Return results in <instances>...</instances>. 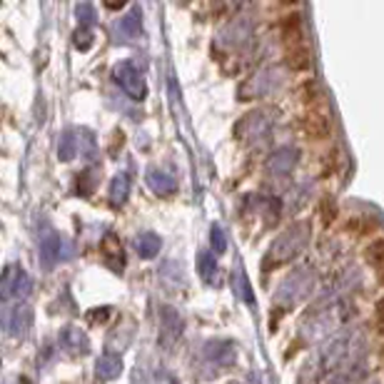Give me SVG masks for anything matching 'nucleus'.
I'll list each match as a JSON object with an SVG mask.
<instances>
[{
  "label": "nucleus",
  "instance_id": "1",
  "mask_svg": "<svg viewBox=\"0 0 384 384\" xmlns=\"http://www.w3.org/2000/svg\"><path fill=\"white\" fill-rule=\"evenodd\" d=\"M300 130L307 140L322 143V140H329V135H332V120L322 110H309V112L300 117Z\"/></svg>",
  "mask_w": 384,
  "mask_h": 384
},
{
  "label": "nucleus",
  "instance_id": "2",
  "mask_svg": "<svg viewBox=\"0 0 384 384\" xmlns=\"http://www.w3.org/2000/svg\"><path fill=\"white\" fill-rule=\"evenodd\" d=\"M285 65L292 73H307L312 68V53H309L307 45H292V48L285 50Z\"/></svg>",
  "mask_w": 384,
  "mask_h": 384
},
{
  "label": "nucleus",
  "instance_id": "3",
  "mask_svg": "<svg viewBox=\"0 0 384 384\" xmlns=\"http://www.w3.org/2000/svg\"><path fill=\"white\" fill-rule=\"evenodd\" d=\"M295 95H297V100H300L302 105H307V108H315V105H320L322 103V88L317 85L315 80H300L295 85Z\"/></svg>",
  "mask_w": 384,
  "mask_h": 384
},
{
  "label": "nucleus",
  "instance_id": "4",
  "mask_svg": "<svg viewBox=\"0 0 384 384\" xmlns=\"http://www.w3.org/2000/svg\"><path fill=\"white\" fill-rule=\"evenodd\" d=\"M280 30H282V38L289 43V48L292 45H302V15H297V13H292V15H287L285 21H282V25H280Z\"/></svg>",
  "mask_w": 384,
  "mask_h": 384
},
{
  "label": "nucleus",
  "instance_id": "5",
  "mask_svg": "<svg viewBox=\"0 0 384 384\" xmlns=\"http://www.w3.org/2000/svg\"><path fill=\"white\" fill-rule=\"evenodd\" d=\"M364 260L370 262L372 267L377 269L384 265V235H377V237H372L364 247Z\"/></svg>",
  "mask_w": 384,
  "mask_h": 384
},
{
  "label": "nucleus",
  "instance_id": "6",
  "mask_svg": "<svg viewBox=\"0 0 384 384\" xmlns=\"http://www.w3.org/2000/svg\"><path fill=\"white\" fill-rule=\"evenodd\" d=\"M344 230L350 235H357V237H364V235H372L377 230V222L370 217H362V215H355V217H350L344 222Z\"/></svg>",
  "mask_w": 384,
  "mask_h": 384
},
{
  "label": "nucleus",
  "instance_id": "7",
  "mask_svg": "<svg viewBox=\"0 0 384 384\" xmlns=\"http://www.w3.org/2000/svg\"><path fill=\"white\" fill-rule=\"evenodd\" d=\"M337 215H339V210H337L335 200H332V197L320 200V219H322V225H324V227L332 225V222L337 219Z\"/></svg>",
  "mask_w": 384,
  "mask_h": 384
},
{
  "label": "nucleus",
  "instance_id": "8",
  "mask_svg": "<svg viewBox=\"0 0 384 384\" xmlns=\"http://www.w3.org/2000/svg\"><path fill=\"white\" fill-rule=\"evenodd\" d=\"M374 320H377V332L384 337V297H379L377 304H374Z\"/></svg>",
  "mask_w": 384,
  "mask_h": 384
},
{
  "label": "nucleus",
  "instance_id": "9",
  "mask_svg": "<svg viewBox=\"0 0 384 384\" xmlns=\"http://www.w3.org/2000/svg\"><path fill=\"white\" fill-rule=\"evenodd\" d=\"M377 282L384 287V265H382V267H377Z\"/></svg>",
  "mask_w": 384,
  "mask_h": 384
}]
</instances>
